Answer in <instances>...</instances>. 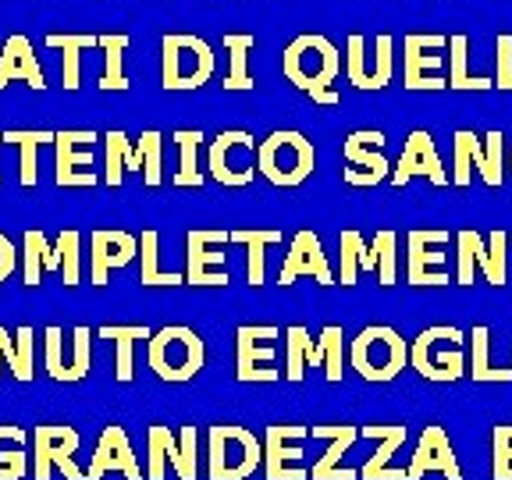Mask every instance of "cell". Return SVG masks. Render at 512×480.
<instances>
[{
    "mask_svg": "<svg viewBox=\"0 0 512 480\" xmlns=\"http://www.w3.org/2000/svg\"><path fill=\"white\" fill-rule=\"evenodd\" d=\"M281 72H285V82H292L299 93L313 100L328 93L331 82L342 75V50L320 32H303L281 54Z\"/></svg>",
    "mask_w": 512,
    "mask_h": 480,
    "instance_id": "1",
    "label": "cell"
},
{
    "mask_svg": "<svg viewBox=\"0 0 512 480\" xmlns=\"http://www.w3.org/2000/svg\"><path fill=\"white\" fill-rule=\"evenodd\" d=\"M214 75V47L192 32H168L160 40V86L168 93L203 89Z\"/></svg>",
    "mask_w": 512,
    "mask_h": 480,
    "instance_id": "2",
    "label": "cell"
},
{
    "mask_svg": "<svg viewBox=\"0 0 512 480\" xmlns=\"http://www.w3.org/2000/svg\"><path fill=\"white\" fill-rule=\"evenodd\" d=\"M146 363L168 384H185L207 367V342L185 324H168L146 342Z\"/></svg>",
    "mask_w": 512,
    "mask_h": 480,
    "instance_id": "3",
    "label": "cell"
},
{
    "mask_svg": "<svg viewBox=\"0 0 512 480\" xmlns=\"http://www.w3.org/2000/svg\"><path fill=\"white\" fill-rule=\"evenodd\" d=\"M264 470V441L242 424H214L207 431V477L249 480Z\"/></svg>",
    "mask_w": 512,
    "mask_h": 480,
    "instance_id": "4",
    "label": "cell"
},
{
    "mask_svg": "<svg viewBox=\"0 0 512 480\" xmlns=\"http://www.w3.org/2000/svg\"><path fill=\"white\" fill-rule=\"evenodd\" d=\"M463 342L466 335L452 324H434V328H424L420 335L409 342V367L424 381L434 384H452L470 370L463 356Z\"/></svg>",
    "mask_w": 512,
    "mask_h": 480,
    "instance_id": "5",
    "label": "cell"
},
{
    "mask_svg": "<svg viewBox=\"0 0 512 480\" xmlns=\"http://www.w3.org/2000/svg\"><path fill=\"white\" fill-rule=\"evenodd\" d=\"M260 175L278 189H296L317 168V150L313 139H306L296 128H278L267 139H260V153H256Z\"/></svg>",
    "mask_w": 512,
    "mask_h": 480,
    "instance_id": "6",
    "label": "cell"
},
{
    "mask_svg": "<svg viewBox=\"0 0 512 480\" xmlns=\"http://www.w3.org/2000/svg\"><path fill=\"white\" fill-rule=\"evenodd\" d=\"M409 345L388 324H370L349 345V367L370 384H388L406 370Z\"/></svg>",
    "mask_w": 512,
    "mask_h": 480,
    "instance_id": "7",
    "label": "cell"
},
{
    "mask_svg": "<svg viewBox=\"0 0 512 480\" xmlns=\"http://www.w3.org/2000/svg\"><path fill=\"white\" fill-rule=\"evenodd\" d=\"M473 171L491 189L505 182V136L498 128H491L484 139L470 128H459L452 136V185L466 189L473 182Z\"/></svg>",
    "mask_w": 512,
    "mask_h": 480,
    "instance_id": "8",
    "label": "cell"
},
{
    "mask_svg": "<svg viewBox=\"0 0 512 480\" xmlns=\"http://www.w3.org/2000/svg\"><path fill=\"white\" fill-rule=\"evenodd\" d=\"M509 232H491L488 239L473 228H463L456 235V285H473L477 274L495 288L505 285L509 278Z\"/></svg>",
    "mask_w": 512,
    "mask_h": 480,
    "instance_id": "9",
    "label": "cell"
},
{
    "mask_svg": "<svg viewBox=\"0 0 512 480\" xmlns=\"http://www.w3.org/2000/svg\"><path fill=\"white\" fill-rule=\"evenodd\" d=\"M228 228H192L185 235V285L196 288H224L232 281L228 271Z\"/></svg>",
    "mask_w": 512,
    "mask_h": 480,
    "instance_id": "10",
    "label": "cell"
},
{
    "mask_svg": "<svg viewBox=\"0 0 512 480\" xmlns=\"http://www.w3.org/2000/svg\"><path fill=\"white\" fill-rule=\"evenodd\" d=\"M438 50H448V36L441 32H409L402 40V86L409 93H441L448 89L445 57Z\"/></svg>",
    "mask_w": 512,
    "mask_h": 480,
    "instance_id": "11",
    "label": "cell"
},
{
    "mask_svg": "<svg viewBox=\"0 0 512 480\" xmlns=\"http://www.w3.org/2000/svg\"><path fill=\"white\" fill-rule=\"evenodd\" d=\"M281 331L274 324H242L235 328V381L242 384H274L281 381L278 360Z\"/></svg>",
    "mask_w": 512,
    "mask_h": 480,
    "instance_id": "12",
    "label": "cell"
},
{
    "mask_svg": "<svg viewBox=\"0 0 512 480\" xmlns=\"http://www.w3.org/2000/svg\"><path fill=\"white\" fill-rule=\"evenodd\" d=\"M256 153H260V143H256L249 132H242V128H224L207 150L210 178H214L217 185H228V189H246V185H253L256 171H260Z\"/></svg>",
    "mask_w": 512,
    "mask_h": 480,
    "instance_id": "13",
    "label": "cell"
},
{
    "mask_svg": "<svg viewBox=\"0 0 512 480\" xmlns=\"http://www.w3.org/2000/svg\"><path fill=\"white\" fill-rule=\"evenodd\" d=\"M79 431L68 424H36L32 427V480H50L61 473L64 480H86V470L75 466Z\"/></svg>",
    "mask_w": 512,
    "mask_h": 480,
    "instance_id": "14",
    "label": "cell"
},
{
    "mask_svg": "<svg viewBox=\"0 0 512 480\" xmlns=\"http://www.w3.org/2000/svg\"><path fill=\"white\" fill-rule=\"evenodd\" d=\"M43 367H47L50 381H86L89 367H93V331L86 324H79L72 331V338H64V331L57 324H50L43 331Z\"/></svg>",
    "mask_w": 512,
    "mask_h": 480,
    "instance_id": "15",
    "label": "cell"
},
{
    "mask_svg": "<svg viewBox=\"0 0 512 480\" xmlns=\"http://www.w3.org/2000/svg\"><path fill=\"white\" fill-rule=\"evenodd\" d=\"M345 79L363 93H377L395 79V40L381 32L374 40V54L367 50V40L352 32L345 43Z\"/></svg>",
    "mask_w": 512,
    "mask_h": 480,
    "instance_id": "16",
    "label": "cell"
},
{
    "mask_svg": "<svg viewBox=\"0 0 512 480\" xmlns=\"http://www.w3.org/2000/svg\"><path fill=\"white\" fill-rule=\"evenodd\" d=\"M452 232L445 228H413L406 235V281L413 288H445L452 274L445 271V246Z\"/></svg>",
    "mask_w": 512,
    "mask_h": 480,
    "instance_id": "17",
    "label": "cell"
},
{
    "mask_svg": "<svg viewBox=\"0 0 512 480\" xmlns=\"http://www.w3.org/2000/svg\"><path fill=\"white\" fill-rule=\"evenodd\" d=\"M384 136L381 128H360L342 143V157L349 168H342V182L352 189H370L392 178V164L384 157Z\"/></svg>",
    "mask_w": 512,
    "mask_h": 480,
    "instance_id": "18",
    "label": "cell"
},
{
    "mask_svg": "<svg viewBox=\"0 0 512 480\" xmlns=\"http://www.w3.org/2000/svg\"><path fill=\"white\" fill-rule=\"evenodd\" d=\"M96 139H104V136H96L93 128H61V132H57L54 182L61 185V189H89V185L100 182L93 171Z\"/></svg>",
    "mask_w": 512,
    "mask_h": 480,
    "instance_id": "19",
    "label": "cell"
},
{
    "mask_svg": "<svg viewBox=\"0 0 512 480\" xmlns=\"http://www.w3.org/2000/svg\"><path fill=\"white\" fill-rule=\"evenodd\" d=\"M310 438L306 424H271L264 431V477L267 480H310L303 466V441Z\"/></svg>",
    "mask_w": 512,
    "mask_h": 480,
    "instance_id": "20",
    "label": "cell"
},
{
    "mask_svg": "<svg viewBox=\"0 0 512 480\" xmlns=\"http://www.w3.org/2000/svg\"><path fill=\"white\" fill-rule=\"evenodd\" d=\"M299 278H313L317 285L331 288L338 285L335 274H331V264L328 256H324V242H320L317 232L310 228H299L288 242V253H285V264H281V274H278V285L288 288L296 285Z\"/></svg>",
    "mask_w": 512,
    "mask_h": 480,
    "instance_id": "21",
    "label": "cell"
},
{
    "mask_svg": "<svg viewBox=\"0 0 512 480\" xmlns=\"http://www.w3.org/2000/svg\"><path fill=\"white\" fill-rule=\"evenodd\" d=\"M413 178H427V182L438 185V189L452 185V175H448L445 164H441V153H438V146H434V136L424 132V128L409 132L406 150H402L399 164L392 168V178H388V182H392L395 189H402V185H409Z\"/></svg>",
    "mask_w": 512,
    "mask_h": 480,
    "instance_id": "22",
    "label": "cell"
},
{
    "mask_svg": "<svg viewBox=\"0 0 512 480\" xmlns=\"http://www.w3.org/2000/svg\"><path fill=\"white\" fill-rule=\"evenodd\" d=\"M139 256V239L121 228H96L89 235V285L104 288L107 278Z\"/></svg>",
    "mask_w": 512,
    "mask_h": 480,
    "instance_id": "23",
    "label": "cell"
},
{
    "mask_svg": "<svg viewBox=\"0 0 512 480\" xmlns=\"http://www.w3.org/2000/svg\"><path fill=\"white\" fill-rule=\"evenodd\" d=\"M445 473V480H463V466L456 459V448L448 441L445 427L427 424L416 438V452L406 466V480H424L427 473Z\"/></svg>",
    "mask_w": 512,
    "mask_h": 480,
    "instance_id": "24",
    "label": "cell"
},
{
    "mask_svg": "<svg viewBox=\"0 0 512 480\" xmlns=\"http://www.w3.org/2000/svg\"><path fill=\"white\" fill-rule=\"evenodd\" d=\"M107 473H121V477H128V480H143L139 459H136V452H132V441H128L121 424H107L104 431H100L96 452H93V459H89L86 480H104Z\"/></svg>",
    "mask_w": 512,
    "mask_h": 480,
    "instance_id": "25",
    "label": "cell"
},
{
    "mask_svg": "<svg viewBox=\"0 0 512 480\" xmlns=\"http://www.w3.org/2000/svg\"><path fill=\"white\" fill-rule=\"evenodd\" d=\"M310 434L317 441H328V452L313 463L310 480H360V470L342 466L345 452L360 441V427L356 424H313Z\"/></svg>",
    "mask_w": 512,
    "mask_h": 480,
    "instance_id": "26",
    "label": "cell"
},
{
    "mask_svg": "<svg viewBox=\"0 0 512 480\" xmlns=\"http://www.w3.org/2000/svg\"><path fill=\"white\" fill-rule=\"evenodd\" d=\"M406 424H363L360 438L377 441V452L360 466V480H406V470H395L392 456L406 445Z\"/></svg>",
    "mask_w": 512,
    "mask_h": 480,
    "instance_id": "27",
    "label": "cell"
},
{
    "mask_svg": "<svg viewBox=\"0 0 512 480\" xmlns=\"http://www.w3.org/2000/svg\"><path fill=\"white\" fill-rule=\"evenodd\" d=\"M11 82H25L29 89L43 93L47 89V75L40 68V57L32 50L29 36L15 32L4 40V50H0V89H8Z\"/></svg>",
    "mask_w": 512,
    "mask_h": 480,
    "instance_id": "28",
    "label": "cell"
},
{
    "mask_svg": "<svg viewBox=\"0 0 512 480\" xmlns=\"http://www.w3.org/2000/svg\"><path fill=\"white\" fill-rule=\"evenodd\" d=\"M47 47L61 54V86L75 93L82 86V54L100 47V36H93V32H47Z\"/></svg>",
    "mask_w": 512,
    "mask_h": 480,
    "instance_id": "29",
    "label": "cell"
},
{
    "mask_svg": "<svg viewBox=\"0 0 512 480\" xmlns=\"http://www.w3.org/2000/svg\"><path fill=\"white\" fill-rule=\"evenodd\" d=\"M285 235L278 228H235L232 242L246 249V281L260 288L267 281V249L278 246Z\"/></svg>",
    "mask_w": 512,
    "mask_h": 480,
    "instance_id": "30",
    "label": "cell"
},
{
    "mask_svg": "<svg viewBox=\"0 0 512 480\" xmlns=\"http://www.w3.org/2000/svg\"><path fill=\"white\" fill-rule=\"evenodd\" d=\"M256 47L253 32H224V50H228V75H224V93H253L256 79L249 75V54Z\"/></svg>",
    "mask_w": 512,
    "mask_h": 480,
    "instance_id": "31",
    "label": "cell"
},
{
    "mask_svg": "<svg viewBox=\"0 0 512 480\" xmlns=\"http://www.w3.org/2000/svg\"><path fill=\"white\" fill-rule=\"evenodd\" d=\"M61 267V253L57 246L40 232V228H32V232L22 235V281L25 288H36L43 285V274L57 271Z\"/></svg>",
    "mask_w": 512,
    "mask_h": 480,
    "instance_id": "32",
    "label": "cell"
},
{
    "mask_svg": "<svg viewBox=\"0 0 512 480\" xmlns=\"http://www.w3.org/2000/svg\"><path fill=\"white\" fill-rule=\"evenodd\" d=\"M96 335L107 338V342H114V377H118L121 384H132V377H136L132 349H136L139 338L150 342L153 331L146 328V324H107V328H100Z\"/></svg>",
    "mask_w": 512,
    "mask_h": 480,
    "instance_id": "33",
    "label": "cell"
},
{
    "mask_svg": "<svg viewBox=\"0 0 512 480\" xmlns=\"http://www.w3.org/2000/svg\"><path fill=\"white\" fill-rule=\"evenodd\" d=\"M338 285L342 288H352L356 285V278H360V271H377V260H374V249H370V242L363 239L356 228H345L342 235H338Z\"/></svg>",
    "mask_w": 512,
    "mask_h": 480,
    "instance_id": "34",
    "label": "cell"
},
{
    "mask_svg": "<svg viewBox=\"0 0 512 480\" xmlns=\"http://www.w3.org/2000/svg\"><path fill=\"white\" fill-rule=\"evenodd\" d=\"M466 57H470V36L452 32L448 36V89H456V93H488V89H495L491 79L470 72Z\"/></svg>",
    "mask_w": 512,
    "mask_h": 480,
    "instance_id": "35",
    "label": "cell"
},
{
    "mask_svg": "<svg viewBox=\"0 0 512 480\" xmlns=\"http://www.w3.org/2000/svg\"><path fill=\"white\" fill-rule=\"evenodd\" d=\"M104 185H111V189H121V182H125L128 171H139L143 175V160H139V150L132 143H128V136L121 132V128H111V132H104Z\"/></svg>",
    "mask_w": 512,
    "mask_h": 480,
    "instance_id": "36",
    "label": "cell"
},
{
    "mask_svg": "<svg viewBox=\"0 0 512 480\" xmlns=\"http://www.w3.org/2000/svg\"><path fill=\"white\" fill-rule=\"evenodd\" d=\"M54 143H57V132H47V128H36V132H15V128H8L4 132V146H18V153H22V168H18L22 189H36V182H40L36 153H40V146H54Z\"/></svg>",
    "mask_w": 512,
    "mask_h": 480,
    "instance_id": "37",
    "label": "cell"
},
{
    "mask_svg": "<svg viewBox=\"0 0 512 480\" xmlns=\"http://www.w3.org/2000/svg\"><path fill=\"white\" fill-rule=\"evenodd\" d=\"M139 285L143 288H178L185 285V274L178 271H164L160 267V235L153 228H146L139 235Z\"/></svg>",
    "mask_w": 512,
    "mask_h": 480,
    "instance_id": "38",
    "label": "cell"
},
{
    "mask_svg": "<svg viewBox=\"0 0 512 480\" xmlns=\"http://www.w3.org/2000/svg\"><path fill=\"white\" fill-rule=\"evenodd\" d=\"M342 328L338 324H328V328H320L317 342H313L310 356H306V367H324V377L328 384L342 381V370H345V342H342Z\"/></svg>",
    "mask_w": 512,
    "mask_h": 480,
    "instance_id": "39",
    "label": "cell"
},
{
    "mask_svg": "<svg viewBox=\"0 0 512 480\" xmlns=\"http://www.w3.org/2000/svg\"><path fill=\"white\" fill-rule=\"evenodd\" d=\"M29 473V431L0 424V480H25Z\"/></svg>",
    "mask_w": 512,
    "mask_h": 480,
    "instance_id": "40",
    "label": "cell"
},
{
    "mask_svg": "<svg viewBox=\"0 0 512 480\" xmlns=\"http://www.w3.org/2000/svg\"><path fill=\"white\" fill-rule=\"evenodd\" d=\"M466 374L477 384H505L512 381V367H495L491 360V331L484 324L470 331V370Z\"/></svg>",
    "mask_w": 512,
    "mask_h": 480,
    "instance_id": "41",
    "label": "cell"
},
{
    "mask_svg": "<svg viewBox=\"0 0 512 480\" xmlns=\"http://www.w3.org/2000/svg\"><path fill=\"white\" fill-rule=\"evenodd\" d=\"M171 139L178 143V164H182L175 175V189H203V182H207V175L200 171L203 132H196V128H178Z\"/></svg>",
    "mask_w": 512,
    "mask_h": 480,
    "instance_id": "42",
    "label": "cell"
},
{
    "mask_svg": "<svg viewBox=\"0 0 512 480\" xmlns=\"http://www.w3.org/2000/svg\"><path fill=\"white\" fill-rule=\"evenodd\" d=\"M128 32H104L100 36V50H104V75H100V89L104 93H125L128 75H125V50H128Z\"/></svg>",
    "mask_w": 512,
    "mask_h": 480,
    "instance_id": "43",
    "label": "cell"
},
{
    "mask_svg": "<svg viewBox=\"0 0 512 480\" xmlns=\"http://www.w3.org/2000/svg\"><path fill=\"white\" fill-rule=\"evenodd\" d=\"M32 360H36V335H32L29 324H22L15 335L4 338V367L11 370V377H15V381L32 384V377H36Z\"/></svg>",
    "mask_w": 512,
    "mask_h": 480,
    "instance_id": "44",
    "label": "cell"
},
{
    "mask_svg": "<svg viewBox=\"0 0 512 480\" xmlns=\"http://www.w3.org/2000/svg\"><path fill=\"white\" fill-rule=\"evenodd\" d=\"M178 445V434L168 424H153L146 431V480H164L171 466V452Z\"/></svg>",
    "mask_w": 512,
    "mask_h": 480,
    "instance_id": "45",
    "label": "cell"
},
{
    "mask_svg": "<svg viewBox=\"0 0 512 480\" xmlns=\"http://www.w3.org/2000/svg\"><path fill=\"white\" fill-rule=\"evenodd\" d=\"M171 473L178 480H196L200 477V431L192 424H185L178 431V445L171 452Z\"/></svg>",
    "mask_w": 512,
    "mask_h": 480,
    "instance_id": "46",
    "label": "cell"
},
{
    "mask_svg": "<svg viewBox=\"0 0 512 480\" xmlns=\"http://www.w3.org/2000/svg\"><path fill=\"white\" fill-rule=\"evenodd\" d=\"M313 349V335L303 324L285 328V381L299 384L306 377V356Z\"/></svg>",
    "mask_w": 512,
    "mask_h": 480,
    "instance_id": "47",
    "label": "cell"
},
{
    "mask_svg": "<svg viewBox=\"0 0 512 480\" xmlns=\"http://www.w3.org/2000/svg\"><path fill=\"white\" fill-rule=\"evenodd\" d=\"M370 249H374V260H377V285L392 288L399 281V239L395 232H377L370 239Z\"/></svg>",
    "mask_w": 512,
    "mask_h": 480,
    "instance_id": "48",
    "label": "cell"
},
{
    "mask_svg": "<svg viewBox=\"0 0 512 480\" xmlns=\"http://www.w3.org/2000/svg\"><path fill=\"white\" fill-rule=\"evenodd\" d=\"M139 160H143V182L150 189H157L164 182V136H160L157 128H146L143 136H139Z\"/></svg>",
    "mask_w": 512,
    "mask_h": 480,
    "instance_id": "49",
    "label": "cell"
},
{
    "mask_svg": "<svg viewBox=\"0 0 512 480\" xmlns=\"http://www.w3.org/2000/svg\"><path fill=\"white\" fill-rule=\"evenodd\" d=\"M57 253H61V281L64 288H75L82 281V235L75 232V228H68V232L57 235Z\"/></svg>",
    "mask_w": 512,
    "mask_h": 480,
    "instance_id": "50",
    "label": "cell"
},
{
    "mask_svg": "<svg viewBox=\"0 0 512 480\" xmlns=\"http://www.w3.org/2000/svg\"><path fill=\"white\" fill-rule=\"evenodd\" d=\"M491 477L512 480V424H498L491 431Z\"/></svg>",
    "mask_w": 512,
    "mask_h": 480,
    "instance_id": "51",
    "label": "cell"
},
{
    "mask_svg": "<svg viewBox=\"0 0 512 480\" xmlns=\"http://www.w3.org/2000/svg\"><path fill=\"white\" fill-rule=\"evenodd\" d=\"M495 89L512 93V32H498L495 40Z\"/></svg>",
    "mask_w": 512,
    "mask_h": 480,
    "instance_id": "52",
    "label": "cell"
},
{
    "mask_svg": "<svg viewBox=\"0 0 512 480\" xmlns=\"http://www.w3.org/2000/svg\"><path fill=\"white\" fill-rule=\"evenodd\" d=\"M18 264H22V249H18L8 235L0 232V285L18 271Z\"/></svg>",
    "mask_w": 512,
    "mask_h": 480,
    "instance_id": "53",
    "label": "cell"
},
{
    "mask_svg": "<svg viewBox=\"0 0 512 480\" xmlns=\"http://www.w3.org/2000/svg\"><path fill=\"white\" fill-rule=\"evenodd\" d=\"M4 338H8V331L0 328V363H4ZM0 374H4V367H0Z\"/></svg>",
    "mask_w": 512,
    "mask_h": 480,
    "instance_id": "54",
    "label": "cell"
},
{
    "mask_svg": "<svg viewBox=\"0 0 512 480\" xmlns=\"http://www.w3.org/2000/svg\"><path fill=\"white\" fill-rule=\"evenodd\" d=\"M0 146H4V132H0ZM0 185H4V178H0Z\"/></svg>",
    "mask_w": 512,
    "mask_h": 480,
    "instance_id": "55",
    "label": "cell"
},
{
    "mask_svg": "<svg viewBox=\"0 0 512 480\" xmlns=\"http://www.w3.org/2000/svg\"><path fill=\"white\" fill-rule=\"evenodd\" d=\"M509 242H512V232H509Z\"/></svg>",
    "mask_w": 512,
    "mask_h": 480,
    "instance_id": "56",
    "label": "cell"
}]
</instances>
